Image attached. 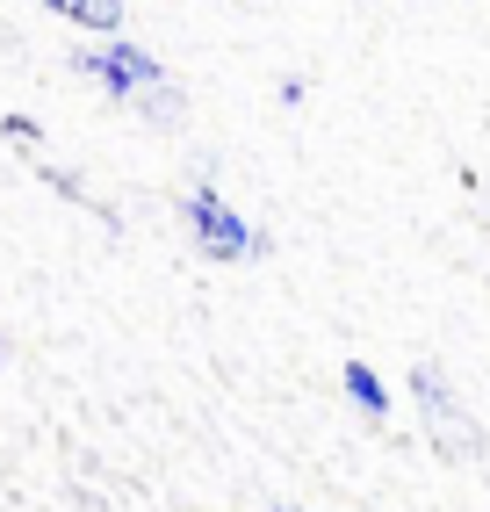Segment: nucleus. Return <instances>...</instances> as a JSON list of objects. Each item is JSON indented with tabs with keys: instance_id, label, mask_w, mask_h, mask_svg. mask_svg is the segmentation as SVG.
<instances>
[{
	"instance_id": "1",
	"label": "nucleus",
	"mask_w": 490,
	"mask_h": 512,
	"mask_svg": "<svg viewBox=\"0 0 490 512\" xmlns=\"http://www.w3.org/2000/svg\"><path fill=\"white\" fill-rule=\"evenodd\" d=\"M181 231H188V246H195L209 267H238V260H267V253H274V231H260L217 181H195V188L181 195Z\"/></svg>"
},
{
	"instance_id": "8",
	"label": "nucleus",
	"mask_w": 490,
	"mask_h": 512,
	"mask_svg": "<svg viewBox=\"0 0 490 512\" xmlns=\"http://www.w3.org/2000/svg\"><path fill=\"white\" fill-rule=\"evenodd\" d=\"M274 512H296V505H274Z\"/></svg>"
},
{
	"instance_id": "9",
	"label": "nucleus",
	"mask_w": 490,
	"mask_h": 512,
	"mask_svg": "<svg viewBox=\"0 0 490 512\" xmlns=\"http://www.w3.org/2000/svg\"><path fill=\"white\" fill-rule=\"evenodd\" d=\"M0 354H8V347H0Z\"/></svg>"
},
{
	"instance_id": "5",
	"label": "nucleus",
	"mask_w": 490,
	"mask_h": 512,
	"mask_svg": "<svg viewBox=\"0 0 490 512\" xmlns=\"http://www.w3.org/2000/svg\"><path fill=\"white\" fill-rule=\"evenodd\" d=\"M339 390L354 397V412H361V419H375V426L390 419V383H382L368 361H346V368H339Z\"/></svg>"
},
{
	"instance_id": "4",
	"label": "nucleus",
	"mask_w": 490,
	"mask_h": 512,
	"mask_svg": "<svg viewBox=\"0 0 490 512\" xmlns=\"http://www.w3.org/2000/svg\"><path fill=\"white\" fill-rule=\"evenodd\" d=\"M44 8L87 37H123V0H44Z\"/></svg>"
},
{
	"instance_id": "3",
	"label": "nucleus",
	"mask_w": 490,
	"mask_h": 512,
	"mask_svg": "<svg viewBox=\"0 0 490 512\" xmlns=\"http://www.w3.org/2000/svg\"><path fill=\"white\" fill-rule=\"evenodd\" d=\"M73 73L94 80L109 101H137V94H152V87H173L166 65H159V51L130 44V37H94L87 51H73Z\"/></svg>"
},
{
	"instance_id": "2",
	"label": "nucleus",
	"mask_w": 490,
	"mask_h": 512,
	"mask_svg": "<svg viewBox=\"0 0 490 512\" xmlns=\"http://www.w3.org/2000/svg\"><path fill=\"white\" fill-rule=\"evenodd\" d=\"M411 397H418V419H426V433H433V448L447 455V462H476L490 440H483V426L462 412V397H454V383L440 375V361H411Z\"/></svg>"
},
{
	"instance_id": "6",
	"label": "nucleus",
	"mask_w": 490,
	"mask_h": 512,
	"mask_svg": "<svg viewBox=\"0 0 490 512\" xmlns=\"http://www.w3.org/2000/svg\"><path fill=\"white\" fill-rule=\"evenodd\" d=\"M130 109L145 116V123H166L173 130V123H181V87H152V94H137Z\"/></svg>"
},
{
	"instance_id": "7",
	"label": "nucleus",
	"mask_w": 490,
	"mask_h": 512,
	"mask_svg": "<svg viewBox=\"0 0 490 512\" xmlns=\"http://www.w3.org/2000/svg\"><path fill=\"white\" fill-rule=\"evenodd\" d=\"M0 138L8 145H44V130H37V116H0Z\"/></svg>"
}]
</instances>
